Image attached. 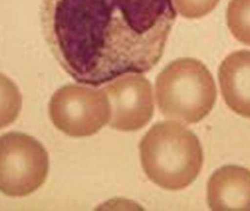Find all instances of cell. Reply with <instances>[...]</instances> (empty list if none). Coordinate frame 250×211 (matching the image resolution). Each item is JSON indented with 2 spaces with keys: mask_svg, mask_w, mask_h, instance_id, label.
Instances as JSON below:
<instances>
[{
  "mask_svg": "<svg viewBox=\"0 0 250 211\" xmlns=\"http://www.w3.org/2000/svg\"><path fill=\"white\" fill-rule=\"evenodd\" d=\"M218 80L226 104L233 112L250 118V51L229 55L219 67Z\"/></svg>",
  "mask_w": 250,
  "mask_h": 211,
  "instance_id": "8",
  "label": "cell"
},
{
  "mask_svg": "<svg viewBox=\"0 0 250 211\" xmlns=\"http://www.w3.org/2000/svg\"><path fill=\"white\" fill-rule=\"evenodd\" d=\"M49 171V157L35 138L21 133L0 136V192L24 197L42 186Z\"/></svg>",
  "mask_w": 250,
  "mask_h": 211,
  "instance_id": "4",
  "label": "cell"
},
{
  "mask_svg": "<svg viewBox=\"0 0 250 211\" xmlns=\"http://www.w3.org/2000/svg\"><path fill=\"white\" fill-rule=\"evenodd\" d=\"M110 103L104 90L81 85H67L57 90L49 102L55 127L72 137L97 134L110 119Z\"/></svg>",
  "mask_w": 250,
  "mask_h": 211,
  "instance_id": "5",
  "label": "cell"
},
{
  "mask_svg": "<svg viewBox=\"0 0 250 211\" xmlns=\"http://www.w3.org/2000/svg\"><path fill=\"white\" fill-rule=\"evenodd\" d=\"M227 23L236 39L250 45V0H230L227 9Z\"/></svg>",
  "mask_w": 250,
  "mask_h": 211,
  "instance_id": "10",
  "label": "cell"
},
{
  "mask_svg": "<svg viewBox=\"0 0 250 211\" xmlns=\"http://www.w3.org/2000/svg\"><path fill=\"white\" fill-rule=\"evenodd\" d=\"M142 168L154 184L179 191L192 184L203 164V150L197 135L177 121L153 125L140 145Z\"/></svg>",
  "mask_w": 250,
  "mask_h": 211,
  "instance_id": "2",
  "label": "cell"
},
{
  "mask_svg": "<svg viewBox=\"0 0 250 211\" xmlns=\"http://www.w3.org/2000/svg\"><path fill=\"white\" fill-rule=\"evenodd\" d=\"M207 202L213 211H250V171L225 165L213 173L207 185Z\"/></svg>",
  "mask_w": 250,
  "mask_h": 211,
  "instance_id": "7",
  "label": "cell"
},
{
  "mask_svg": "<svg viewBox=\"0 0 250 211\" xmlns=\"http://www.w3.org/2000/svg\"><path fill=\"white\" fill-rule=\"evenodd\" d=\"M220 0H173L176 12L183 17L195 19L211 13Z\"/></svg>",
  "mask_w": 250,
  "mask_h": 211,
  "instance_id": "11",
  "label": "cell"
},
{
  "mask_svg": "<svg viewBox=\"0 0 250 211\" xmlns=\"http://www.w3.org/2000/svg\"><path fill=\"white\" fill-rule=\"evenodd\" d=\"M213 75L203 63L179 58L169 63L155 81L158 108L166 118L184 124L207 116L216 100Z\"/></svg>",
  "mask_w": 250,
  "mask_h": 211,
  "instance_id": "3",
  "label": "cell"
},
{
  "mask_svg": "<svg viewBox=\"0 0 250 211\" xmlns=\"http://www.w3.org/2000/svg\"><path fill=\"white\" fill-rule=\"evenodd\" d=\"M175 19L173 0H42L41 10L54 57L90 87L148 73L161 59Z\"/></svg>",
  "mask_w": 250,
  "mask_h": 211,
  "instance_id": "1",
  "label": "cell"
},
{
  "mask_svg": "<svg viewBox=\"0 0 250 211\" xmlns=\"http://www.w3.org/2000/svg\"><path fill=\"white\" fill-rule=\"evenodd\" d=\"M22 108L21 93L11 79L0 74V129L13 123Z\"/></svg>",
  "mask_w": 250,
  "mask_h": 211,
  "instance_id": "9",
  "label": "cell"
},
{
  "mask_svg": "<svg viewBox=\"0 0 250 211\" xmlns=\"http://www.w3.org/2000/svg\"><path fill=\"white\" fill-rule=\"evenodd\" d=\"M110 103L109 126L122 132H134L148 124L154 103L150 81L141 74H128L104 87Z\"/></svg>",
  "mask_w": 250,
  "mask_h": 211,
  "instance_id": "6",
  "label": "cell"
}]
</instances>
